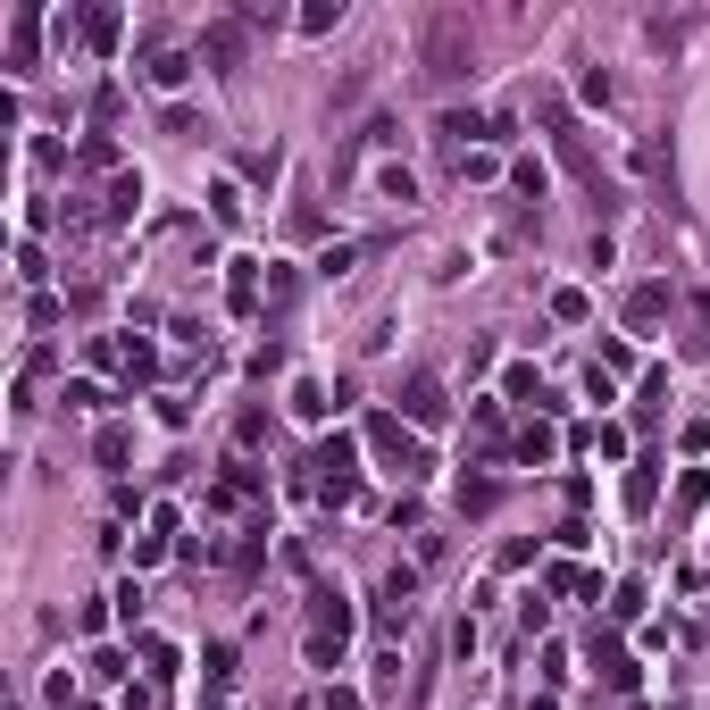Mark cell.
Returning <instances> with one entry per match:
<instances>
[{
	"label": "cell",
	"mask_w": 710,
	"mask_h": 710,
	"mask_svg": "<svg viewBox=\"0 0 710 710\" xmlns=\"http://www.w3.org/2000/svg\"><path fill=\"white\" fill-rule=\"evenodd\" d=\"M468 51H477V42H468V17H426V42H418V59H426V84H460L468 76Z\"/></svg>",
	"instance_id": "cell-1"
},
{
	"label": "cell",
	"mask_w": 710,
	"mask_h": 710,
	"mask_svg": "<svg viewBox=\"0 0 710 710\" xmlns=\"http://www.w3.org/2000/svg\"><path fill=\"white\" fill-rule=\"evenodd\" d=\"M310 610H318V619H310V660H318V669H335V660H343V635H351V610H343L335 585H318Z\"/></svg>",
	"instance_id": "cell-2"
},
{
	"label": "cell",
	"mask_w": 710,
	"mask_h": 710,
	"mask_svg": "<svg viewBox=\"0 0 710 710\" xmlns=\"http://www.w3.org/2000/svg\"><path fill=\"white\" fill-rule=\"evenodd\" d=\"M310 468H318L310 485L326 493V502H351V485H360V443H351V435H326Z\"/></svg>",
	"instance_id": "cell-3"
},
{
	"label": "cell",
	"mask_w": 710,
	"mask_h": 710,
	"mask_svg": "<svg viewBox=\"0 0 710 710\" xmlns=\"http://www.w3.org/2000/svg\"><path fill=\"white\" fill-rule=\"evenodd\" d=\"M368 443H376V452H385V460L401 468V477H426V443H418L401 418H368Z\"/></svg>",
	"instance_id": "cell-4"
},
{
	"label": "cell",
	"mask_w": 710,
	"mask_h": 710,
	"mask_svg": "<svg viewBox=\"0 0 710 710\" xmlns=\"http://www.w3.org/2000/svg\"><path fill=\"white\" fill-rule=\"evenodd\" d=\"M401 410H410V426H443V418H452V401H443L435 376H410V385H401Z\"/></svg>",
	"instance_id": "cell-5"
},
{
	"label": "cell",
	"mask_w": 710,
	"mask_h": 710,
	"mask_svg": "<svg viewBox=\"0 0 710 710\" xmlns=\"http://www.w3.org/2000/svg\"><path fill=\"white\" fill-rule=\"evenodd\" d=\"M226 310H234V318L259 310V259H234V276H226Z\"/></svg>",
	"instance_id": "cell-6"
},
{
	"label": "cell",
	"mask_w": 710,
	"mask_h": 710,
	"mask_svg": "<svg viewBox=\"0 0 710 710\" xmlns=\"http://www.w3.org/2000/svg\"><path fill=\"white\" fill-rule=\"evenodd\" d=\"M201 59L209 67H234V59H243V26H209L201 34Z\"/></svg>",
	"instance_id": "cell-7"
},
{
	"label": "cell",
	"mask_w": 710,
	"mask_h": 710,
	"mask_svg": "<svg viewBox=\"0 0 710 710\" xmlns=\"http://www.w3.org/2000/svg\"><path fill=\"white\" fill-rule=\"evenodd\" d=\"M660 310H669V284H635L627 293V326H652Z\"/></svg>",
	"instance_id": "cell-8"
},
{
	"label": "cell",
	"mask_w": 710,
	"mask_h": 710,
	"mask_svg": "<svg viewBox=\"0 0 710 710\" xmlns=\"http://www.w3.org/2000/svg\"><path fill=\"white\" fill-rule=\"evenodd\" d=\"M117 34H126L117 9H84V42H92V51H117Z\"/></svg>",
	"instance_id": "cell-9"
},
{
	"label": "cell",
	"mask_w": 710,
	"mask_h": 710,
	"mask_svg": "<svg viewBox=\"0 0 710 710\" xmlns=\"http://www.w3.org/2000/svg\"><path fill=\"white\" fill-rule=\"evenodd\" d=\"M34 34H42V17L17 9V26H9V67H34Z\"/></svg>",
	"instance_id": "cell-10"
},
{
	"label": "cell",
	"mask_w": 710,
	"mask_h": 710,
	"mask_svg": "<svg viewBox=\"0 0 710 710\" xmlns=\"http://www.w3.org/2000/svg\"><path fill=\"white\" fill-rule=\"evenodd\" d=\"M184 76H193V51H151V84L159 92H176Z\"/></svg>",
	"instance_id": "cell-11"
},
{
	"label": "cell",
	"mask_w": 710,
	"mask_h": 710,
	"mask_svg": "<svg viewBox=\"0 0 710 710\" xmlns=\"http://www.w3.org/2000/svg\"><path fill=\"white\" fill-rule=\"evenodd\" d=\"M594 660H602L610 694H635V660H627V652H610V644H594Z\"/></svg>",
	"instance_id": "cell-12"
},
{
	"label": "cell",
	"mask_w": 710,
	"mask_h": 710,
	"mask_svg": "<svg viewBox=\"0 0 710 710\" xmlns=\"http://www.w3.org/2000/svg\"><path fill=\"white\" fill-rule=\"evenodd\" d=\"M376 193H385L393 209H410V201H418V176H410V168H385V176H376Z\"/></svg>",
	"instance_id": "cell-13"
},
{
	"label": "cell",
	"mask_w": 710,
	"mask_h": 710,
	"mask_svg": "<svg viewBox=\"0 0 710 710\" xmlns=\"http://www.w3.org/2000/svg\"><path fill=\"white\" fill-rule=\"evenodd\" d=\"M493 502H502V485H493V477H468V485H460V510H468V518H485Z\"/></svg>",
	"instance_id": "cell-14"
},
{
	"label": "cell",
	"mask_w": 710,
	"mask_h": 710,
	"mask_svg": "<svg viewBox=\"0 0 710 710\" xmlns=\"http://www.w3.org/2000/svg\"><path fill=\"white\" fill-rule=\"evenodd\" d=\"M92 452H101V468H126V452H134V435H126V426H101V443H92Z\"/></svg>",
	"instance_id": "cell-15"
},
{
	"label": "cell",
	"mask_w": 710,
	"mask_h": 710,
	"mask_svg": "<svg viewBox=\"0 0 710 710\" xmlns=\"http://www.w3.org/2000/svg\"><path fill=\"white\" fill-rule=\"evenodd\" d=\"M652 493H660V477H652V460H644V468H635V477H627V510L644 518V510H652Z\"/></svg>",
	"instance_id": "cell-16"
},
{
	"label": "cell",
	"mask_w": 710,
	"mask_h": 710,
	"mask_svg": "<svg viewBox=\"0 0 710 710\" xmlns=\"http://www.w3.org/2000/svg\"><path fill=\"white\" fill-rule=\"evenodd\" d=\"M518 460H527V468L552 460V426H527V435H518Z\"/></svg>",
	"instance_id": "cell-17"
},
{
	"label": "cell",
	"mask_w": 710,
	"mask_h": 710,
	"mask_svg": "<svg viewBox=\"0 0 710 710\" xmlns=\"http://www.w3.org/2000/svg\"><path fill=\"white\" fill-rule=\"evenodd\" d=\"M293 410H301V418H326L335 401H326V385H310V376H301V385H293Z\"/></svg>",
	"instance_id": "cell-18"
},
{
	"label": "cell",
	"mask_w": 710,
	"mask_h": 710,
	"mask_svg": "<svg viewBox=\"0 0 710 710\" xmlns=\"http://www.w3.org/2000/svg\"><path fill=\"white\" fill-rule=\"evenodd\" d=\"M134 201H142V176H117L109 184V218H134Z\"/></svg>",
	"instance_id": "cell-19"
},
{
	"label": "cell",
	"mask_w": 710,
	"mask_h": 710,
	"mask_svg": "<svg viewBox=\"0 0 710 710\" xmlns=\"http://www.w3.org/2000/svg\"><path fill=\"white\" fill-rule=\"evenodd\" d=\"M468 134H493V126H485L477 109H452V117H443V142H468Z\"/></svg>",
	"instance_id": "cell-20"
},
{
	"label": "cell",
	"mask_w": 710,
	"mask_h": 710,
	"mask_svg": "<svg viewBox=\"0 0 710 710\" xmlns=\"http://www.w3.org/2000/svg\"><path fill=\"white\" fill-rule=\"evenodd\" d=\"M510 184H518L527 201H543V159H518V168H510Z\"/></svg>",
	"instance_id": "cell-21"
},
{
	"label": "cell",
	"mask_w": 710,
	"mask_h": 710,
	"mask_svg": "<svg viewBox=\"0 0 710 710\" xmlns=\"http://www.w3.org/2000/svg\"><path fill=\"white\" fill-rule=\"evenodd\" d=\"M126 376H134V385H142V376H159V351L151 343H126Z\"/></svg>",
	"instance_id": "cell-22"
},
{
	"label": "cell",
	"mask_w": 710,
	"mask_h": 710,
	"mask_svg": "<svg viewBox=\"0 0 710 710\" xmlns=\"http://www.w3.org/2000/svg\"><path fill=\"white\" fill-rule=\"evenodd\" d=\"M335 17H343V0H318V9H301V34H326Z\"/></svg>",
	"instance_id": "cell-23"
},
{
	"label": "cell",
	"mask_w": 710,
	"mask_h": 710,
	"mask_svg": "<svg viewBox=\"0 0 710 710\" xmlns=\"http://www.w3.org/2000/svg\"><path fill=\"white\" fill-rule=\"evenodd\" d=\"M259 435H268V410H243V418H234V443H243V452H251Z\"/></svg>",
	"instance_id": "cell-24"
},
{
	"label": "cell",
	"mask_w": 710,
	"mask_h": 710,
	"mask_svg": "<svg viewBox=\"0 0 710 710\" xmlns=\"http://www.w3.org/2000/svg\"><path fill=\"white\" fill-rule=\"evenodd\" d=\"M142 660H151V677H176V644H159V635L142 644Z\"/></svg>",
	"instance_id": "cell-25"
}]
</instances>
